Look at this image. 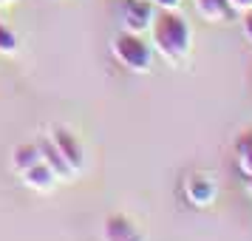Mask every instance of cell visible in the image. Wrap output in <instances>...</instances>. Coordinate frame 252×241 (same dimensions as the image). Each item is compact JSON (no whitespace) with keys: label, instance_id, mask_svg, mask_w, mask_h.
Segmentation results:
<instances>
[{"label":"cell","instance_id":"5","mask_svg":"<svg viewBox=\"0 0 252 241\" xmlns=\"http://www.w3.org/2000/svg\"><path fill=\"white\" fill-rule=\"evenodd\" d=\"M216 184L213 179H207V176H190L187 184H184V196L193 202L195 207H210L216 202Z\"/></svg>","mask_w":252,"mask_h":241},{"label":"cell","instance_id":"1","mask_svg":"<svg viewBox=\"0 0 252 241\" xmlns=\"http://www.w3.org/2000/svg\"><path fill=\"white\" fill-rule=\"evenodd\" d=\"M150 43H153V51L164 57L167 63L179 66L187 54H190V46H193V29L184 20V14L179 9L173 12H164L159 9L156 12V20L150 26Z\"/></svg>","mask_w":252,"mask_h":241},{"label":"cell","instance_id":"6","mask_svg":"<svg viewBox=\"0 0 252 241\" xmlns=\"http://www.w3.org/2000/svg\"><path fill=\"white\" fill-rule=\"evenodd\" d=\"M136 236V221L125 213H111L102 221V239L105 241H125Z\"/></svg>","mask_w":252,"mask_h":241},{"label":"cell","instance_id":"11","mask_svg":"<svg viewBox=\"0 0 252 241\" xmlns=\"http://www.w3.org/2000/svg\"><path fill=\"white\" fill-rule=\"evenodd\" d=\"M235 153H238V165L244 173H252V131H244L235 139Z\"/></svg>","mask_w":252,"mask_h":241},{"label":"cell","instance_id":"3","mask_svg":"<svg viewBox=\"0 0 252 241\" xmlns=\"http://www.w3.org/2000/svg\"><path fill=\"white\" fill-rule=\"evenodd\" d=\"M156 20V3L153 0H125L122 6V26L125 32L133 34H145Z\"/></svg>","mask_w":252,"mask_h":241},{"label":"cell","instance_id":"12","mask_svg":"<svg viewBox=\"0 0 252 241\" xmlns=\"http://www.w3.org/2000/svg\"><path fill=\"white\" fill-rule=\"evenodd\" d=\"M17 34H14V29H9L6 23H0V54H14L17 51Z\"/></svg>","mask_w":252,"mask_h":241},{"label":"cell","instance_id":"16","mask_svg":"<svg viewBox=\"0 0 252 241\" xmlns=\"http://www.w3.org/2000/svg\"><path fill=\"white\" fill-rule=\"evenodd\" d=\"M244 176H247V179H244V184H247V190L252 193V173H244Z\"/></svg>","mask_w":252,"mask_h":241},{"label":"cell","instance_id":"15","mask_svg":"<svg viewBox=\"0 0 252 241\" xmlns=\"http://www.w3.org/2000/svg\"><path fill=\"white\" fill-rule=\"evenodd\" d=\"M229 3H232L235 12H250L252 9V0H229Z\"/></svg>","mask_w":252,"mask_h":241},{"label":"cell","instance_id":"2","mask_svg":"<svg viewBox=\"0 0 252 241\" xmlns=\"http://www.w3.org/2000/svg\"><path fill=\"white\" fill-rule=\"evenodd\" d=\"M111 51L116 63L133 74H148L153 66V43H145L142 34H133V32H119L111 43Z\"/></svg>","mask_w":252,"mask_h":241},{"label":"cell","instance_id":"4","mask_svg":"<svg viewBox=\"0 0 252 241\" xmlns=\"http://www.w3.org/2000/svg\"><path fill=\"white\" fill-rule=\"evenodd\" d=\"M51 139H54V145L60 148V153L65 156V162L71 165V171L82 173V168H85V148H82L80 139L74 137L68 128H54L51 131Z\"/></svg>","mask_w":252,"mask_h":241},{"label":"cell","instance_id":"10","mask_svg":"<svg viewBox=\"0 0 252 241\" xmlns=\"http://www.w3.org/2000/svg\"><path fill=\"white\" fill-rule=\"evenodd\" d=\"M37 162H43V153H40L37 142H23L12 150V165L17 173H26L29 168H34Z\"/></svg>","mask_w":252,"mask_h":241},{"label":"cell","instance_id":"8","mask_svg":"<svg viewBox=\"0 0 252 241\" xmlns=\"http://www.w3.org/2000/svg\"><path fill=\"white\" fill-rule=\"evenodd\" d=\"M23 182H26V187H32V190L48 193V190H51L60 179H57V173L51 171L46 162H37L34 168H29V171L23 173Z\"/></svg>","mask_w":252,"mask_h":241},{"label":"cell","instance_id":"9","mask_svg":"<svg viewBox=\"0 0 252 241\" xmlns=\"http://www.w3.org/2000/svg\"><path fill=\"white\" fill-rule=\"evenodd\" d=\"M195 12L210 23H227V20H232L235 9L229 0H195Z\"/></svg>","mask_w":252,"mask_h":241},{"label":"cell","instance_id":"7","mask_svg":"<svg viewBox=\"0 0 252 241\" xmlns=\"http://www.w3.org/2000/svg\"><path fill=\"white\" fill-rule=\"evenodd\" d=\"M40 145V153H43V162H46L51 171L57 173V179H68V176H74V171H71V165L65 162V156L60 153V148L54 145V139H40L37 142Z\"/></svg>","mask_w":252,"mask_h":241},{"label":"cell","instance_id":"17","mask_svg":"<svg viewBox=\"0 0 252 241\" xmlns=\"http://www.w3.org/2000/svg\"><path fill=\"white\" fill-rule=\"evenodd\" d=\"M125 241H145V239H142V236L136 233V236H130V239H125Z\"/></svg>","mask_w":252,"mask_h":241},{"label":"cell","instance_id":"14","mask_svg":"<svg viewBox=\"0 0 252 241\" xmlns=\"http://www.w3.org/2000/svg\"><path fill=\"white\" fill-rule=\"evenodd\" d=\"M153 3H156V9H164V12H173L182 6V0H153Z\"/></svg>","mask_w":252,"mask_h":241},{"label":"cell","instance_id":"18","mask_svg":"<svg viewBox=\"0 0 252 241\" xmlns=\"http://www.w3.org/2000/svg\"><path fill=\"white\" fill-rule=\"evenodd\" d=\"M6 3H12V0H0V6H6Z\"/></svg>","mask_w":252,"mask_h":241},{"label":"cell","instance_id":"13","mask_svg":"<svg viewBox=\"0 0 252 241\" xmlns=\"http://www.w3.org/2000/svg\"><path fill=\"white\" fill-rule=\"evenodd\" d=\"M241 26H244V37L252 43V9L250 12H241Z\"/></svg>","mask_w":252,"mask_h":241}]
</instances>
